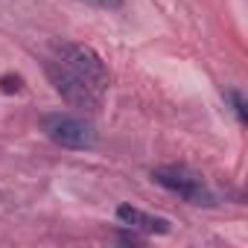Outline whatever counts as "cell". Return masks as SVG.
<instances>
[{
	"label": "cell",
	"instance_id": "6da1fadb",
	"mask_svg": "<svg viewBox=\"0 0 248 248\" xmlns=\"http://www.w3.org/2000/svg\"><path fill=\"white\" fill-rule=\"evenodd\" d=\"M53 59L62 62L70 73H76L85 85H91L99 96H105L111 76H108V67H105L102 56L93 47H88V44H59Z\"/></svg>",
	"mask_w": 248,
	"mask_h": 248
},
{
	"label": "cell",
	"instance_id": "7a4b0ae2",
	"mask_svg": "<svg viewBox=\"0 0 248 248\" xmlns=\"http://www.w3.org/2000/svg\"><path fill=\"white\" fill-rule=\"evenodd\" d=\"M41 132L47 140H53L62 149H93L96 146V129L93 123L76 114H44L41 117Z\"/></svg>",
	"mask_w": 248,
	"mask_h": 248
},
{
	"label": "cell",
	"instance_id": "3957f363",
	"mask_svg": "<svg viewBox=\"0 0 248 248\" xmlns=\"http://www.w3.org/2000/svg\"><path fill=\"white\" fill-rule=\"evenodd\" d=\"M152 181L161 184L164 190L181 196L190 204H213V193L207 190L204 178L196 175L187 167H175V164L172 167H158V170H152Z\"/></svg>",
	"mask_w": 248,
	"mask_h": 248
},
{
	"label": "cell",
	"instance_id": "277c9868",
	"mask_svg": "<svg viewBox=\"0 0 248 248\" xmlns=\"http://www.w3.org/2000/svg\"><path fill=\"white\" fill-rule=\"evenodd\" d=\"M47 79L53 82L56 93H62V99H64L67 105H73V108L96 111V108L102 105V96H99L91 85H85L76 73H70L62 62H56V59L47 62Z\"/></svg>",
	"mask_w": 248,
	"mask_h": 248
},
{
	"label": "cell",
	"instance_id": "5b68a950",
	"mask_svg": "<svg viewBox=\"0 0 248 248\" xmlns=\"http://www.w3.org/2000/svg\"><path fill=\"white\" fill-rule=\"evenodd\" d=\"M117 219L126 228L140 231V233H167L170 231V222L164 216H152V213H146V210H140L135 204H120L117 207Z\"/></svg>",
	"mask_w": 248,
	"mask_h": 248
},
{
	"label": "cell",
	"instance_id": "8992f818",
	"mask_svg": "<svg viewBox=\"0 0 248 248\" xmlns=\"http://www.w3.org/2000/svg\"><path fill=\"white\" fill-rule=\"evenodd\" d=\"M0 91H3V93H21L24 91V76L3 73V76H0Z\"/></svg>",
	"mask_w": 248,
	"mask_h": 248
},
{
	"label": "cell",
	"instance_id": "52a82bcc",
	"mask_svg": "<svg viewBox=\"0 0 248 248\" xmlns=\"http://www.w3.org/2000/svg\"><path fill=\"white\" fill-rule=\"evenodd\" d=\"M228 99H231V105H233L239 123H245V120H248V111H245V99H242V93H239V91H228Z\"/></svg>",
	"mask_w": 248,
	"mask_h": 248
},
{
	"label": "cell",
	"instance_id": "ba28073f",
	"mask_svg": "<svg viewBox=\"0 0 248 248\" xmlns=\"http://www.w3.org/2000/svg\"><path fill=\"white\" fill-rule=\"evenodd\" d=\"M79 3H85V6H93V9H120L123 6V0H79Z\"/></svg>",
	"mask_w": 248,
	"mask_h": 248
},
{
	"label": "cell",
	"instance_id": "9c48e42d",
	"mask_svg": "<svg viewBox=\"0 0 248 248\" xmlns=\"http://www.w3.org/2000/svg\"><path fill=\"white\" fill-rule=\"evenodd\" d=\"M120 239H123V242H132V245H138V242H140V236H138L135 231H132V233H120Z\"/></svg>",
	"mask_w": 248,
	"mask_h": 248
}]
</instances>
